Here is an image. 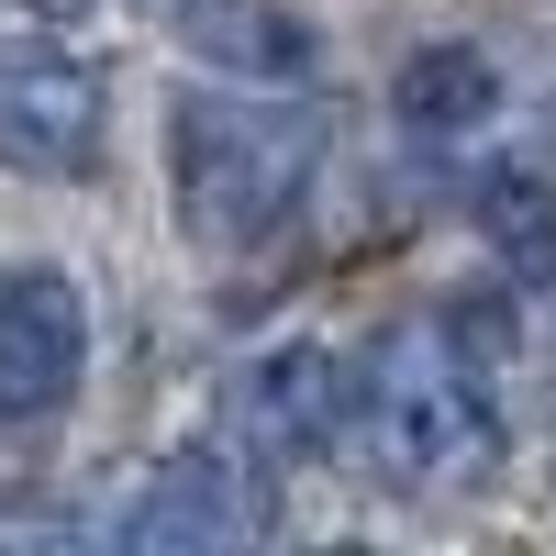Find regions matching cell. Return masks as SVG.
<instances>
[{
	"mask_svg": "<svg viewBox=\"0 0 556 556\" xmlns=\"http://www.w3.org/2000/svg\"><path fill=\"white\" fill-rule=\"evenodd\" d=\"M345 424L390 490H468L501 456V401L456 323H390L345 379Z\"/></svg>",
	"mask_w": 556,
	"mask_h": 556,
	"instance_id": "cell-1",
	"label": "cell"
},
{
	"mask_svg": "<svg viewBox=\"0 0 556 556\" xmlns=\"http://www.w3.org/2000/svg\"><path fill=\"white\" fill-rule=\"evenodd\" d=\"M323 167V123L278 89H190L167 123V178H178V223L212 245V256H245L267 245L278 223L301 212Z\"/></svg>",
	"mask_w": 556,
	"mask_h": 556,
	"instance_id": "cell-2",
	"label": "cell"
},
{
	"mask_svg": "<svg viewBox=\"0 0 556 556\" xmlns=\"http://www.w3.org/2000/svg\"><path fill=\"white\" fill-rule=\"evenodd\" d=\"M101 112L112 89L89 56L67 45H0V156L34 167V178H78L101 167Z\"/></svg>",
	"mask_w": 556,
	"mask_h": 556,
	"instance_id": "cell-3",
	"label": "cell"
},
{
	"mask_svg": "<svg viewBox=\"0 0 556 556\" xmlns=\"http://www.w3.org/2000/svg\"><path fill=\"white\" fill-rule=\"evenodd\" d=\"M89 379V301L67 267L0 278V424H56Z\"/></svg>",
	"mask_w": 556,
	"mask_h": 556,
	"instance_id": "cell-4",
	"label": "cell"
},
{
	"mask_svg": "<svg viewBox=\"0 0 556 556\" xmlns=\"http://www.w3.org/2000/svg\"><path fill=\"white\" fill-rule=\"evenodd\" d=\"M134 556H212V545H256L267 534V468L256 456H167L112 513Z\"/></svg>",
	"mask_w": 556,
	"mask_h": 556,
	"instance_id": "cell-5",
	"label": "cell"
},
{
	"mask_svg": "<svg viewBox=\"0 0 556 556\" xmlns=\"http://www.w3.org/2000/svg\"><path fill=\"white\" fill-rule=\"evenodd\" d=\"M235 434L256 468H312L345 445V367L323 345H278L235 379Z\"/></svg>",
	"mask_w": 556,
	"mask_h": 556,
	"instance_id": "cell-6",
	"label": "cell"
},
{
	"mask_svg": "<svg viewBox=\"0 0 556 556\" xmlns=\"http://www.w3.org/2000/svg\"><path fill=\"white\" fill-rule=\"evenodd\" d=\"M190 45L235 78H301L312 67V34L278 0H190Z\"/></svg>",
	"mask_w": 556,
	"mask_h": 556,
	"instance_id": "cell-7",
	"label": "cell"
},
{
	"mask_svg": "<svg viewBox=\"0 0 556 556\" xmlns=\"http://www.w3.org/2000/svg\"><path fill=\"white\" fill-rule=\"evenodd\" d=\"M501 112V78L490 56H468V45H434V56L401 67V123L424 134V146H456V134H479Z\"/></svg>",
	"mask_w": 556,
	"mask_h": 556,
	"instance_id": "cell-8",
	"label": "cell"
}]
</instances>
